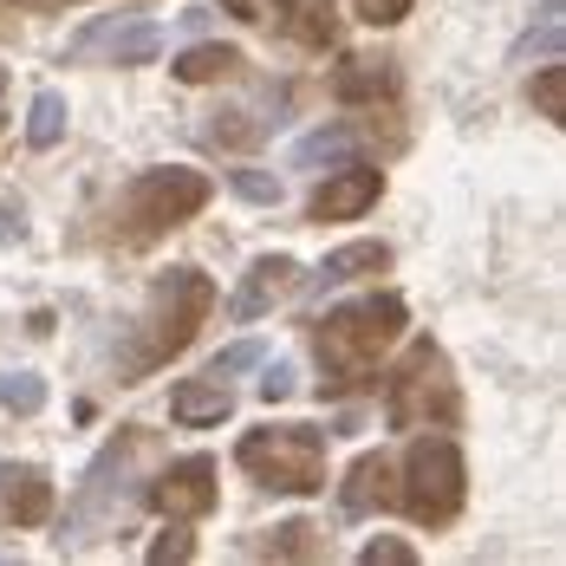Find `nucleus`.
Masks as SVG:
<instances>
[{"mask_svg":"<svg viewBox=\"0 0 566 566\" xmlns=\"http://www.w3.org/2000/svg\"><path fill=\"white\" fill-rule=\"evenodd\" d=\"M403 509L417 514V521H450L462 509V455L455 443L443 437H430V443H417L410 450V489H403Z\"/></svg>","mask_w":566,"mask_h":566,"instance_id":"3","label":"nucleus"},{"mask_svg":"<svg viewBox=\"0 0 566 566\" xmlns=\"http://www.w3.org/2000/svg\"><path fill=\"white\" fill-rule=\"evenodd\" d=\"M234 65H241L234 46H189V53L176 59V78H182V85H202V78H228Z\"/></svg>","mask_w":566,"mask_h":566,"instance_id":"11","label":"nucleus"},{"mask_svg":"<svg viewBox=\"0 0 566 566\" xmlns=\"http://www.w3.org/2000/svg\"><path fill=\"white\" fill-rule=\"evenodd\" d=\"M228 410H234V397H228L222 371H209V378H196V385H182V391L170 397L176 423H222Z\"/></svg>","mask_w":566,"mask_h":566,"instance_id":"7","label":"nucleus"},{"mask_svg":"<svg viewBox=\"0 0 566 566\" xmlns=\"http://www.w3.org/2000/svg\"><path fill=\"white\" fill-rule=\"evenodd\" d=\"M202 202H209V182L196 170H150L130 182V222H137V234L176 228L182 216H196Z\"/></svg>","mask_w":566,"mask_h":566,"instance_id":"4","label":"nucleus"},{"mask_svg":"<svg viewBox=\"0 0 566 566\" xmlns=\"http://www.w3.org/2000/svg\"><path fill=\"white\" fill-rule=\"evenodd\" d=\"M403 333V300H358V306H339L333 319H326V333H319V358H333L345 371H365V365H378V352Z\"/></svg>","mask_w":566,"mask_h":566,"instance_id":"2","label":"nucleus"},{"mask_svg":"<svg viewBox=\"0 0 566 566\" xmlns=\"http://www.w3.org/2000/svg\"><path fill=\"white\" fill-rule=\"evenodd\" d=\"M534 98H541V117H554V124L566 117V78H560V65H541V78H534Z\"/></svg>","mask_w":566,"mask_h":566,"instance_id":"13","label":"nucleus"},{"mask_svg":"<svg viewBox=\"0 0 566 566\" xmlns=\"http://www.w3.org/2000/svg\"><path fill=\"white\" fill-rule=\"evenodd\" d=\"M241 469L261 475L268 489H286V495H313L326 489V437L306 430V423H281V430H254L241 443Z\"/></svg>","mask_w":566,"mask_h":566,"instance_id":"1","label":"nucleus"},{"mask_svg":"<svg viewBox=\"0 0 566 566\" xmlns=\"http://www.w3.org/2000/svg\"><path fill=\"white\" fill-rule=\"evenodd\" d=\"M286 286H293V261H286V254H268V261H254V281L241 286L234 313H241V319H254V313H261L268 300H281Z\"/></svg>","mask_w":566,"mask_h":566,"instance_id":"8","label":"nucleus"},{"mask_svg":"<svg viewBox=\"0 0 566 566\" xmlns=\"http://www.w3.org/2000/svg\"><path fill=\"white\" fill-rule=\"evenodd\" d=\"M371 502H378V509L397 502V495H391V462H385V455H365V462L352 469V489H345V509H352V514H365Z\"/></svg>","mask_w":566,"mask_h":566,"instance_id":"9","label":"nucleus"},{"mask_svg":"<svg viewBox=\"0 0 566 566\" xmlns=\"http://www.w3.org/2000/svg\"><path fill=\"white\" fill-rule=\"evenodd\" d=\"M365 560H371V566H378V560H385V566H410V547H397V541H371V547H365Z\"/></svg>","mask_w":566,"mask_h":566,"instance_id":"16","label":"nucleus"},{"mask_svg":"<svg viewBox=\"0 0 566 566\" xmlns=\"http://www.w3.org/2000/svg\"><path fill=\"white\" fill-rule=\"evenodd\" d=\"M391 254H385V241H358V248H339V254H326V268H319V286H339V281H358L365 268H385Z\"/></svg>","mask_w":566,"mask_h":566,"instance_id":"10","label":"nucleus"},{"mask_svg":"<svg viewBox=\"0 0 566 566\" xmlns=\"http://www.w3.org/2000/svg\"><path fill=\"white\" fill-rule=\"evenodd\" d=\"M378 189H385V176L365 170V164H352V170H339L319 196H313V222H352V216H365V209L378 202Z\"/></svg>","mask_w":566,"mask_h":566,"instance_id":"5","label":"nucleus"},{"mask_svg":"<svg viewBox=\"0 0 566 566\" xmlns=\"http://www.w3.org/2000/svg\"><path fill=\"white\" fill-rule=\"evenodd\" d=\"M150 560H189V534H182V527H170V534L150 547Z\"/></svg>","mask_w":566,"mask_h":566,"instance_id":"15","label":"nucleus"},{"mask_svg":"<svg viewBox=\"0 0 566 566\" xmlns=\"http://www.w3.org/2000/svg\"><path fill=\"white\" fill-rule=\"evenodd\" d=\"M59 117H65V105H59V92H40V98H33V124H27V137H33L40 150H46V144L59 137Z\"/></svg>","mask_w":566,"mask_h":566,"instance_id":"12","label":"nucleus"},{"mask_svg":"<svg viewBox=\"0 0 566 566\" xmlns=\"http://www.w3.org/2000/svg\"><path fill=\"white\" fill-rule=\"evenodd\" d=\"M410 13V0H358V20H371V27H391Z\"/></svg>","mask_w":566,"mask_h":566,"instance_id":"14","label":"nucleus"},{"mask_svg":"<svg viewBox=\"0 0 566 566\" xmlns=\"http://www.w3.org/2000/svg\"><path fill=\"white\" fill-rule=\"evenodd\" d=\"M157 509L164 514H209L216 509V462H209V455L176 462L170 475L157 482Z\"/></svg>","mask_w":566,"mask_h":566,"instance_id":"6","label":"nucleus"}]
</instances>
